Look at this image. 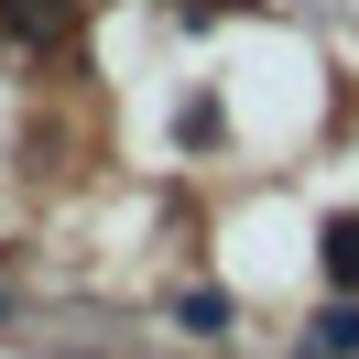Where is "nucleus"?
<instances>
[{"label":"nucleus","instance_id":"4","mask_svg":"<svg viewBox=\"0 0 359 359\" xmlns=\"http://www.w3.org/2000/svg\"><path fill=\"white\" fill-rule=\"evenodd\" d=\"M175 327H196V337H229V327H240V305H229V294H175Z\"/></svg>","mask_w":359,"mask_h":359},{"label":"nucleus","instance_id":"3","mask_svg":"<svg viewBox=\"0 0 359 359\" xmlns=\"http://www.w3.org/2000/svg\"><path fill=\"white\" fill-rule=\"evenodd\" d=\"M316 272H327V294H359V207H337L316 229Z\"/></svg>","mask_w":359,"mask_h":359},{"label":"nucleus","instance_id":"7","mask_svg":"<svg viewBox=\"0 0 359 359\" xmlns=\"http://www.w3.org/2000/svg\"><path fill=\"white\" fill-rule=\"evenodd\" d=\"M0 327H22V294H11V283H0Z\"/></svg>","mask_w":359,"mask_h":359},{"label":"nucleus","instance_id":"6","mask_svg":"<svg viewBox=\"0 0 359 359\" xmlns=\"http://www.w3.org/2000/svg\"><path fill=\"white\" fill-rule=\"evenodd\" d=\"M185 22H218V11H262V0H175Z\"/></svg>","mask_w":359,"mask_h":359},{"label":"nucleus","instance_id":"5","mask_svg":"<svg viewBox=\"0 0 359 359\" xmlns=\"http://www.w3.org/2000/svg\"><path fill=\"white\" fill-rule=\"evenodd\" d=\"M175 131H185V142L207 153V142H218V98H185V109H175Z\"/></svg>","mask_w":359,"mask_h":359},{"label":"nucleus","instance_id":"1","mask_svg":"<svg viewBox=\"0 0 359 359\" xmlns=\"http://www.w3.org/2000/svg\"><path fill=\"white\" fill-rule=\"evenodd\" d=\"M76 22H88V0H0V33H11L22 55H55Z\"/></svg>","mask_w":359,"mask_h":359},{"label":"nucleus","instance_id":"2","mask_svg":"<svg viewBox=\"0 0 359 359\" xmlns=\"http://www.w3.org/2000/svg\"><path fill=\"white\" fill-rule=\"evenodd\" d=\"M294 359H359V294H327L294 337Z\"/></svg>","mask_w":359,"mask_h":359}]
</instances>
